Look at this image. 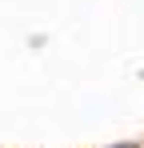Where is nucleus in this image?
Masks as SVG:
<instances>
[{
  "label": "nucleus",
  "mask_w": 144,
  "mask_h": 148,
  "mask_svg": "<svg viewBox=\"0 0 144 148\" xmlns=\"http://www.w3.org/2000/svg\"><path fill=\"white\" fill-rule=\"evenodd\" d=\"M116 148H136V144H116Z\"/></svg>",
  "instance_id": "f257e3e1"
}]
</instances>
